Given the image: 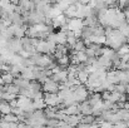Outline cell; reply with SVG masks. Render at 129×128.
I'll use <instances>...</instances> for the list:
<instances>
[{
    "label": "cell",
    "mask_w": 129,
    "mask_h": 128,
    "mask_svg": "<svg viewBox=\"0 0 129 128\" xmlns=\"http://www.w3.org/2000/svg\"><path fill=\"white\" fill-rule=\"evenodd\" d=\"M78 109L80 112V114L84 117V116H93V107L89 104V102H82L78 104Z\"/></svg>",
    "instance_id": "obj_3"
},
{
    "label": "cell",
    "mask_w": 129,
    "mask_h": 128,
    "mask_svg": "<svg viewBox=\"0 0 129 128\" xmlns=\"http://www.w3.org/2000/svg\"><path fill=\"white\" fill-rule=\"evenodd\" d=\"M44 102L48 107H56L59 103H63V100L59 98L58 94H50V93H44Z\"/></svg>",
    "instance_id": "obj_2"
},
{
    "label": "cell",
    "mask_w": 129,
    "mask_h": 128,
    "mask_svg": "<svg viewBox=\"0 0 129 128\" xmlns=\"http://www.w3.org/2000/svg\"><path fill=\"white\" fill-rule=\"evenodd\" d=\"M91 30H93V37H99V38L105 37V28L103 25H100V24H98L94 28H91Z\"/></svg>",
    "instance_id": "obj_4"
},
{
    "label": "cell",
    "mask_w": 129,
    "mask_h": 128,
    "mask_svg": "<svg viewBox=\"0 0 129 128\" xmlns=\"http://www.w3.org/2000/svg\"><path fill=\"white\" fill-rule=\"evenodd\" d=\"M1 119L6 123H18L19 122V118L16 116H14L13 113L10 114H6V116H1Z\"/></svg>",
    "instance_id": "obj_5"
},
{
    "label": "cell",
    "mask_w": 129,
    "mask_h": 128,
    "mask_svg": "<svg viewBox=\"0 0 129 128\" xmlns=\"http://www.w3.org/2000/svg\"><path fill=\"white\" fill-rule=\"evenodd\" d=\"M43 89L45 93H50V94H58L60 90V84L51 81L50 78L48 81H45V83L43 84Z\"/></svg>",
    "instance_id": "obj_1"
}]
</instances>
